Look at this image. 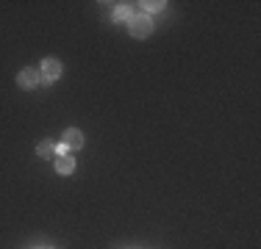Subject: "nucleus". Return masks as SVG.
<instances>
[{
  "mask_svg": "<svg viewBox=\"0 0 261 249\" xmlns=\"http://www.w3.org/2000/svg\"><path fill=\"white\" fill-rule=\"evenodd\" d=\"M128 34L134 36V39H147V36L153 34V20L147 14H134L128 20Z\"/></svg>",
  "mask_w": 261,
  "mask_h": 249,
  "instance_id": "f257e3e1",
  "label": "nucleus"
},
{
  "mask_svg": "<svg viewBox=\"0 0 261 249\" xmlns=\"http://www.w3.org/2000/svg\"><path fill=\"white\" fill-rule=\"evenodd\" d=\"M39 75H42V80H45V83L59 80V75H61V61L45 58V61H42V67H39Z\"/></svg>",
  "mask_w": 261,
  "mask_h": 249,
  "instance_id": "f03ea898",
  "label": "nucleus"
},
{
  "mask_svg": "<svg viewBox=\"0 0 261 249\" xmlns=\"http://www.w3.org/2000/svg\"><path fill=\"white\" fill-rule=\"evenodd\" d=\"M17 83H20L22 89H36V86L42 83V75H39V70H31V67H25V70L17 75Z\"/></svg>",
  "mask_w": 261,
  "mask_h": 249,
  "instance_id": "7ed1b4c3",
  "label": "nucleus"
},
{
  "mask_svg": "<svg viewBox=\"0 0 261 249\" xmlns=\"http://www.w3.org/2000/svg\"><path fill=\"white\" fill-rule=\"evenodd\" d=\"M61 139H64L61 144H64L67 149H81V147H84V133H81L78 128H67Z\"/></svg>",
  "mask_w": 261,
  "mask_h": 249,
  "instance_id": "20e7f679",
  "label": "nucleus"
},
{
  "mask_svg": "<svg viewBox=\"0 0 261 249\" xmlns=\"http://www.w3.org/2000/svg\"><path fill=\"white\" fill-rule=\"evenodd\" d=\"M72 169H75V158L72 155H59L56 158V172L59 174H72Z\"/></svg>",
  "mask_w": 261,
  "mask_h": 249,
  "instance_id": "39448f33",
  "label": "nucleus"
},
{
  "mask_svg": "<svg viewBox=\"0 0 261 249\" xmlns=\"http://www.w3.org/2000/svg\"><path fill=\"white\" fill-rule=\"evenodd\" d=\"M139 6H142V9H145V14L150 17L153 11H161V9H164V6H167V3H164V0H156V3H153V0H147V3H139Z\"/></svg>",
  "mask_w": 261,
  "mask_h": 249,
  "instance_id": "423d86ee",
  "label": "nucleus"
},
{
  "mask_svg": "<svg viewBox=\"0 0 261 249\" xmlns=\"http://www.w3.org/2000/svg\"><path fill=\"white\" fill-rule=\"evenodd\" d=\"M36 152H39L42 158H53V155H56V144H50V141H42V144L36 147Z\"/></svg>",
  "mask_w": 261,
  "mask_h": 249,
  "instance_id": "0eeeda50",
  "label": "nucleus"
},
{
  "mask_svg": "<svg viewBox=\"0 0 261 249\" xmlns=\"http://www.w3.org/2000/svg\"><path fill=\"white\" fill-rule=\"evenodd\" d=\"M128 17H130V6L120 3V6H117V11H114V20H128Z\"/></svg>",
  "mask_w": 261,
  "mask_h": 249,
  "instance_id": "6e6552de",
  "label": "nucleus"
},
{
  "mask_svg": "<svg viewBox=\"0 0 261 249\" xmlns=\"http://www.w3.org/2000/svg\"><path fill=\"white\" fill-rule=\"evenodd\" d=\"M45 249H50V246H45Z\"/></svg>",
  "mask_w": 261,
  "mask_h": 249,
  "instance_id": "1a4fd4ad",
  "label": "nucleus"
}]
</instances>
